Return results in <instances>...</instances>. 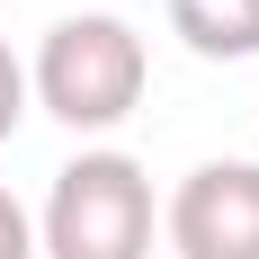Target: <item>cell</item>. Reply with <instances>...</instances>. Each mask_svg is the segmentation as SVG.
Masks as SVG:
<instances>
[{"label":"cell","mask_w":259,"mask_h":259,"mask_svg":"<svg viewBox=\"0 0 259 259\" xmlns=\"http://www.w3.org/2000/svg\"><path fill=\"white\" fill-rule=\"evenodd\" d=\"M143 80H152V54L125 18L107 9H80V18H54L45 45H36V72H27V99L63 116L72 134H107L143 107Z\"/></svg>","instance_id":"1"},{"label":"cell","mask_w":259,"mask_h":259,"mask_svg":"<svg viewBox=\"0 0 259 259\" xmlns=\"http://www.w3.org/2000/svg\"><path fill=\"white\" fill-rule=\"evenodd\" d=\"M170 36L206 63L259 54V0H170Z\"/></svg>","instance_id":"4"},{"label":"cell","mask_w":259,"mask_h":259,"mask_svg":"<svg viewBox=\"0 0 259 259\" xmlns=\"http://www.w3.org/2000/svg\"><path fill=\"white\" fill-rule=\"evenodd\" d=\"M0 259H36V224H27V206L0 188Z\"/></svg>","instance_id":"6"},{"label":"cell","mask_w":259,"mask_h":259,"mask_svg":"<svg viewBox=\"0 0 259 259\" xmlns=\"http://www.w3.org/2000/svg\"><path fill=\"white\" fill-rule=\"evenodd\" d=\"M161 233L179 259H259V161H206L188 170Z\"/></svg>","instance_id":"3"},{"label":"cell","mask_w":259,"mask_h":259,"mask_svg":"<svg viewBox=\"0 0 259 259\" xmlns=\"http://www.w3.org/2000/svg\"><path fill=\"white\" fill-rule=\"evenodd\" d=\"M18 116H27V63L9 54V36H0V143L18 134Z\"/></svg>","instance_id":"5"},{"label":"cell","mask_w":259,"mask_h":259,"mask_svg":"<svg viewBox=\"0 0 259 259\" xmlns=\"http://www.w3.org/2000/svg\"><path fill=\"white\" fill-rule=\"evenodd\" d=\"M45 259H143L152 250V179L134 152H80L54 170L45 224H36Z\"/></svg>","instance_id":"2"}]
</instances>
